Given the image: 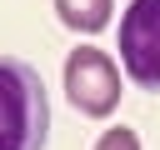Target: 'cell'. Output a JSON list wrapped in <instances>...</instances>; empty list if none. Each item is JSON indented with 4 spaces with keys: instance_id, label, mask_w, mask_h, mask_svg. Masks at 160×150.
I'll use <instances>...</instances> for the list:
<instances>
[{
    "instance_id": "cell-2",
    "label": "cell",
    "mask_w": 160,
    "mask_h": 150,
    "mask_svg": "<svg viewBox=\"0 0 160 150\" xmlns=\"http://www.w3.org/2000/svg\"><path fill=\"white\" fill-rule=\"evenodd\" d=\"M120 65L140 90L160 95V0H130L120 15Z\"/></svg>"
},
{
    "instance_id": "cell-3",
    "label": "cell",
    "mask_w": 160,
    "mask_h": 150,
    "mask_svg": "<svg viewBox=\"0 0 160 150\" xmlns=\"http://www.w3.org/2000/svg\"><path fill=\"white\" fill-rule=\"evenodd\" d=\"M65 95L80 115H110L120 105V65L95 45L70 50L65 55Z\"/></svg>"
},
{
    "instance_id": "cell-5",
    "label": "cell",
    "mask_w": 160,
    "mask_h": 150,
    "mask_svg": "<svg viewBox=\"0 0 160 150\" xmlns=\"http://www.w3.org/2000/svg\"><path fill=\"white\" fill-rule=\"evenodd\" d=\"M95 150H140V140H135V130L115 125V130H105V135L95 140Z\"/></svg>"
},
{
    "instance_id": "cell-1",
    "label": "cell",
    "mask_w": 160,
    "mask_h": 150,
    "mask_svg": "<svg viewBox=\"0 0 160 150\" xmlns=\"http://www.w3.org/2000/svg\"><path fill=\"white\" fill-rule=\"evenodd\" d=\"M50 145V95L35 65L0 55V150Z\"/></svg>"
},
{
    "instance_id": "cell-4",
    "label": "cell",
    "mask_w": 160,
    "mask_h": 150,
    "mask_svg": "<svg viewBox=\"0 0 160 150\" xmlns=\"http://www.w3.org/2000/svg\"><path fill=\"white\" fill-rule=\"evenodd\" d=\"M110 0H55V15L70 25V30H80V35H95V30H105L110 25Z\"/></svg>"
}]
</instances>
